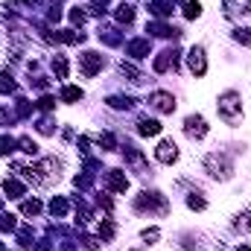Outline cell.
<instances>
[{
  "instance_id": "cell-1",
  "label": "cell",
  "mask_w": 251,
  "mask_h": 251,
  "mask_svg": "<svg viewBox=\"0 0 251 251\" xmlns=\"http://www.w3.org/2000/svg\"><path fill=\"white\" fill-rule=\"evenodd\" d=\"M219 114H222V120H228V123H240V120H243V102H240L237 91H228V94L219 97Z\"/></svg>"
},
{
  "instance_id": "cell-2",
  "label": "cell",
  "mask_w": 251,
  "mask_h": 251,
  "mask_svg": "<svg viewBox=\"0 0 251 251\" xmlns=\"http://www.w3.org/2000/svg\"><path fill=\"white\" fill-rule=\"evenodd\" d=\"M135 211H137V213H167V199H164L161 193L143 190V193L135 199Z\"/></svg>"
},
{
  "instance_id": "cell-3",
  "label": "cell",
  "mask_w": 251,
  "mask_h": 251,
  "mask_svg": "<svg viewBox=\"0 0 251 251\" xmlns=\"http://www.w3.org/2000/svg\"><path fill=\"white\" fill-rule=\"evenodd\" d=\"M205 170H208L213 178H231V161H228L225 155H219V152H213V155L205 158Z\"/></svg>"
},
{
  "instance_id": "cell-4",
  "label": "cell",
  "mask_w": 251,
  "mask_h": 251,
  "mask_svg": "<svg viewBox=\"0 0 251 251\" xmlns=\"http://www.w3.org/2000/svg\"><path fill=\"white\" fill-rule=\"evenodd\" d=\"M79 64H82V73H85V76H97V73L105 67V58H102L99 53L88 50V53H82V56H79Z\"/></svg>"
},
{
  "instance_id": "cell-5",
  "label": "cell",
  "mask_w": 251,
  "mask_h": 251,
  "mask_svg": "<svg viewBox=\"0 0 251 251\" xmlns=\"http://www.w3.org/2000/svg\"><path fill=\"white\" fill-rule=\"evenodd\" d=\"M149 102H152V108H158L161 114H173V111H175V97L167 94V91H155V94H149Z\"/></svg>"
},
{
  "instance_id": "cell-6",
  "label": "cell",
  "mask_w": 251,
  "mask_h": 251,
  "mask_svg": "<svg viewBox=\"0 0 251 251\" xmlns=\"http://www.w3.org/2000/svg\"><path fill=\"white\" fill-rule=\"evenodd\" d=\"M184 132H187V137H193V140H202V137L208 135V123H205V117H199V114H190V117L184 120Z\"/></svg>"
},
{
  "instance_id": "cell-7",
  "label": "cell",
  "mask_w": 251,
  "mask_h": 251,
  "mask_svg": "<svg viewBox=\"0 0 251 251\" xmlns=\"http://www.w3.org/2000/svg\"><path fill=\"white\" fill-rule=\"evenodd\" d=\"M187 64H190V70H193L196 76H205V73H208V58H205V50H202V47H193V50L187 53Z\"/></svg>"
},
{
  "instance_id": "cell-8",
  "label": "cell",
  "mask_w": 251,
  "mask_h": 251,
  "mask_svg": "<svg viewBox=\"0 0 251 251\" xmlns=\"http://www.w3.org/2000/svg\"><path fill=\"white\" fill-rule=\"evenodd\" d=\"M155 158H158L161 164H175V161H178V146H175L173 140H161L158 149H155Z\"/></svg>"
},
{
  "instance_id": "cell-9",
  "label": "cell",
  "mask_w": 251,
  "mask_h": 251,
  "mask_svg": "<svg viewBox=\"0 0 251 251\" xmlns=\"http://www.w3.org/2000/svg\"><path fill=\"white\" fill-rule=\"evenodd\" d=\"M105 184H108L114 193H126V190H129V178H126V173H120V170H108V173H105Z\"/></svg>"
},
{
  "instance_id": "cell-10",
  "label": "cell",
  "mask_w": 251,
  "mask_h": 251,
  "mask_svg": "<svg viewBox=\"0 0 251 251\" xmlns=\"http://www.w3.org/2000/svg\"><path fill=\"white\" fill-rule=\"evenodd\" d=\"M149 50H152L149 38H135V41H129V44H126V53H129V56H135V58L149 56Z\"/></svg>"
},
{
  "instance_id": "cell-11",
  "label": "cell",
  "mask_w": 251,
  "mask_h": 251,
  "mask_svg": "<svg viewBox=\"0 0 251 251\" xmlns=\"http://www.w3.org/2000/svg\"><path fill=\"white\" fill-rule=\"evenodd\" d=\"M146 32H152L155 38H178L181 35L175 26H167V23H146Z\"/></svg>"
},
{
  "instance_id": "cell-12",
  "label": "cell",
  "mask_w": 251,
  "mask_h": 251,
  "mask_svg": "<svg viewBox=\"0 0 251 251\" xmlns=\"http://www.w3.org/2000/svg\"><path fill=\"white\" fill-rule=\"evenodd\" d=\"M137 132H140L143 137H155V135L161 132V123H158V120H149V117H143V120L137 123Z\"/></svg>"
},
{
  "instance_id": "cell-13",
  "label": "cell",
  "mask_w": 251,
  "mask_h": 251,
  "mask_svg": "<svg viewBox=\"0 0 251 251\" xmlns=\"http://www.w3.org/2000/svg\"><path fill=\"white\" fill-rule=\"evenodd\" d=\"M3 190H6L9 199H20V196L26 193V187H23L18 178H6V181H3Z\"/></svg>"
},
{
  "instance_id": "cell-14",
  "label": "cell",
  "mask_w": 251,
  "mask_h": 251,
  "mask_svg": "<svg viewBox=\"0 0 251 251\" xmlns=\"http://www.w3.org/2000/svg\"><path fill=\"white\" fill-rule=\"evenodd\" d=\"M105 102H108L111 108H117V111H129V108L135 105V99H132V97H120V94H114V97H108Z\"/></svg>"
},
{
  "instance_id": "cell-15",
  "label": "cell",
  "mask_w": 251,
  "mask_h": 251,
  "mask_svg": "<svg viewBox=\"0 0 251 251\" xmlns=\"http://www.w3.org/2000/svg\"><path fill=\"white\" fill-rule=\"evenodd\" d=\"M123 155H126V161H129L132 167H137V170H146V161H143V155H140L135 146H126V149H123Z\"/></svg>"
},
{
  "instance_id": "cell-16",
  "label": "cell",
  "mask_w": 251,
  "mask_h": 251,
  "mask_svg": "<svg viewBox=\"0 0 251 251\" xmlns=\"http://www.w3.org/2000/svg\"><path fill=\"white\" fill-rule=\"evenodd\" d=\"M67 211H70V205H67V199H61V196H56V199L50 202V213H53L56 219H61V216H67Z\"/></svg>"
},
{
  "instance_id": "cell-17",
  "label": "cell",
  "mask_w": 251,
  "mask_h": 251,
  "mask_svg": "<svg viewBox=\"0 0 251 251\" xmlns=\"http://www.w3.org/2000/svg\"><path fill=\"white\" fill-rule=\"evenodd\" d=\"M149 12H152L155 18H170V15H173V6H170L167 0H155V3H149Z\"/></svg>"
},
{
  "instance_id": "cell-18",
  "label": "cell",
  "mask_w": 251,
  "mask_h": 251,
  "mask_svg": "<svg viewBox=\"0 0 251 251\" xmlns=\"http://www.w3.org/2000/svg\"><path fill=\"white\" fill-rule=\"evenodd\" d=\"M61 99H64V102H79V99H82V88H76V85L61 88Z\"/></svg>"
},
{
  "instance_id": "cell-19",
  "label": "cell",
  "mask_w": 251,
  "mask_h": 251,
  "mask_svg": "<svg viewBox=\"0 0 251 251\" xmlns=\"http://www.w3.org/2000/svg\"><path fill=\"white\" fill-rule=\"evenodd\" d=\"M20 213H23V216H38V213H41V202H38V199H26V202L20 205Z\"/></svg>"
},
{
  "instance_id": "cell-20",
  "label": "cell",
  "mask_w": 251,
  "mask_h": 251,
  "mask_svg": "<svg viewBox=\"0 0 251 251\" xmlns=\"http://www.w3.org/2000/svg\"><path fill=\"white\" fill-rule=\"evenodd\" d=\"M53 73H56L58 79H67V58H64V56H56V58H53Z\"/></svg>"
},
{
  "instance_id": "cell-21",
  "label": "cell",
  "mask_w": 251,
  "mask_h": 251,
  "mask_svg": "<svg viewBox=\"0 0 251 251\" xmlns=\"http://www.w3.org/2000/svg\"><path fill=\"white\" fill-rule=\"evenodd\" d=\"M120 73H123V76H129V82H143L140 70H137V67H132V64H126V61L120 64Z\"/></svg>"
},
{
  "instance_id": "cell-22",
  "label": "cell",
  "mask_w": 251,
  "mask_h": 251,
  "mask_svg": "<svg viewBox=\"0 0 251 251\" xmlns=\"http://www.w3.org/2000/svg\"><path fill=\"white\" fill-rule=\"evenodd\" d=\"M111 237H114V222H111V219H102V225H99V240H102V243H111Z\"/></svg>"
},
{
  "instance_id": "cell-23",
  "label": "cell",
  "mask_w": 251,
  "mask_h": 251,
  "mask_svg": "<svg viewBox=\"0 0 251 251\" xmlns=\"http://www.w3.org/2000/svg\"><path fill=\"white\" fill-rule=\"evenodd\" d=\"M12 91H15V79L9 70H3L0 73V94H12Z\"/></svg>"
},
{
  "instance_id": "cell-24",
  "label": "cell",
  "mask_w": 251,
  "mask_h": 251,
  "mask_svg": "<svg viewBox=\"0 0 251 251\" xmlns=\"http://www.w3.org/2000/svg\"><path fill=\"white\" fill-rule=\"evenodd\" d=\"M199 15H202V3L187 0V3H184V18H190V20H193V18H199Z\"/></svg>"
},
{
  "instance_id": "cell-25",
  "label": "cell",
  "mask_w": 251,
  "mask_h": 251,
  "mask_svg": "<svg viewBox=\"0 0 251 251\" xmlns=\"http://www.w3.org/2000/svg\"><path fill=\"white\" fill-rule=\"evenodd\" d=\"M117 20H120V23H132V20H135V9L123 3V6L117 9Z\"/></svg>"
},
{
  "instance_id": "cell-26",
  "label": "cell",
  "mask_w": 251,
  "mask_h": 251,
  "mask_svg": "<svg viewBox=\"0 0 251 251\" xmlns=\"http://www.w3.org/2000/svg\"><path fill=\"white\" fill-rule=\"evenodd\" d=\"M15 146H18V140H15V137H9V135H3V137H0V155H12V152H15Z\"/></svg>"
},
{
  "instance_id": "cell-27",
  "label": "cell",
  "mask_w": 251,
  "mask_h": 251,
  "mask_svg": "<svg viewBox=\"0 0 251 251\" xmlns=\"http://www.w3.org/2000/svg\"><path fill=\"white\" fill-rule=\"evenodd\" d=\"M99 38H102L105 44H111V47H117V44H120V35H117V29H102V32H99Z\"/></svg>"
},
{
  "instance_id": "cell-28",
  "label": "cell",
  "mask_w": 251,
  "mask_h": 251,
  "mask_svg": "<svg viewBox=\"0 0 251 251\" xmlns=\"http://www.w3.org/2000/svg\"><path fill=\"white\" fill-rule=\"evenodd\" d=\"M18 146H20V152H26V155H38V146H35V140H29V137H20Z\"/></svg>"
},
{
  "instance_id": "cell-29",
  "label": "cell",
  "mask_w": 251,
  "mask_h": 251,
  "mask_svg": "<svg viewBox=\"0 0 251 251\" xmlns=\"http://www.w3.org/2000/svg\"><path fill=\"white\" fill-rule=\"evenodd\" d=\"M187 208H193V211H205V199H202V193H190V196H187Z\"/></svg>"
},
{
  "instance_id": "cell-30",
  "label": "cell",
  "mask_w": 251,
  "mask_h": 251,
  "mask_svg": "<svg viewBox=\"0 0 251 251\" xmlns=\"http://www.w3.org/2000/svg\"><path fill=\"white\" fill-rule=\"evenodd\" d=\"M18 243H20L23 249H32V228H20V231H18Z\"/></svg>"
},
{
  "instance_id": "cell-31",
  "label": "cell",
  "mask_w": 251,
  "mask_h": 251,
  "mask_svg": "<svg viewBox=\"0 0 251 251\" xmlns=\"http://www.w3.org/2000/svg\"><path fill=\"white\" fill-rule=\"evenodd\" d=\"M15 228H18L15 216L12 213H0V231H15Z\"/></svg>"
},
{
  "instance_id": "cell-32",
  "label": "cell",
  "mask_w": 251,
  "mask_h": 251,
  "mask_svg": "<svg viewBox=\"0 0 251 251\" xmlns=\"http://www.w3.org/2000/svg\"><path fill=\"white\" fill-rule=\"evenodd\" d=\"M38 132H41V135H53V132H56V129H53V120H50V117L38 120Z\"/></svg>"
},
{
  "instance_id": "cell-33",
  "label": "cell",
  "mask_w": 251,
  "mask_h": 251,
  "mask_svg": "<svg viewBox=\"0 0 251 251\" xmlns=\"http://www.w3.org/2000/svg\"><path fill=\"white\" fill-rule=\"evenodd\" d=\"M97 140H99V146H102V149H114V143H117V140H114V135H108V132H105V135H99Z\"/></svg>"
},
{
  "instance_id": "cell-34",
  "label": "cell",
  "mask_w": 251,
  "mask_h": 251,
  "mask_svg": "<svg viewBox=\"0 0 251 251\" xmlns=\"http://www.w3.org/2000/svg\"><path fill=\"white\" fill-rule=\"evenodd\" d=\"M234 38L240 44H251V29H234Z\"/></svg>"
},
{
  "instance_id": "cell-35",
  "label": "cell",
  "mask_w": 251,
  "mask_h": 251,
  "mask_svg": "<svg viewBox=\"0 0 251 251\" xmlns=\"http://www.w3.org/2000/svg\"><path fill=\"white\" fill-rule=\"evenodd\" d=\"M38 108H41V111H53V108H56V99H53V97H41V99H38Z\"/></svg>"
},
{
  "instance_id": "cell-36",
  "label": "cell",
  "mask_w": 251,
  "mask_h": 251,
  "mask_svg": "<svg viewBox=\"0 0 251 251\" xmlns=\"http://www.w3.org/2000/svg\"><path fill=\"white\" fill-rule=\"evenodd\" d=\"M85 18H88L85 9H73V12H70V20H73V23H85Z\"/></svg>"
},
{
  "instance_id": "cell-37",
  "label": "cell",
  "mask_w": 251,
  "mask_h": 251,
  "mask_svg": "<svg viewBox=\"0 0 251 251\" xmlns=\"http://www.w3.org/2000/svg\"><path fill=\"white\" fill-rule=\"evenodd\" d=\"M29 111H32L29 102L26 99H18V117H29Z\"/></svg>"
},
{
  "instance_id": "cell-38",
  "label": "cell",
  "mask_w": 251,
  "mask_h": 251,
  "mask_svg": "<svg viewBox=\"0 0 251 251\" xmlns=\"http://www.w3.org/2000/svg\"><path fill=\"white\" fill-rule=\"evenodd\" d=\"M237 228H251V211L240 213V222H237Z\"/></svg>"
},
{
  "instance_id": "cell-39",
  "label": "cell",
  "mask_w": 251,
  "mask_h": 251,
  "mask_svg": "<svg viewBox=\"0 0 251 251\" xmlns=\"http://www.w3.org/2000/svg\"><path fill=\"white\" fill-rule=\"evenodd\" d=\"M158 237H161L158 228H146V231H143V240H158Z\"/></svg>"
},
{
  "instance_id": "cell-40",
  "label": "cell",
  "mask_w": 251,
  "mask_h": 251,
  "mask_svg": "<svg viewBox=\"0 0 251 251\" xmlns=\"http://www.w3.org/2000/svg\"><path fill=\"white\" fill-rule=\"evenodd\" d=\"M12 120H15V117H12L6 108H0V126H6V123H12Z\"/></svg>"
},
{
  "instance_id": "cell-41",
  "label": "cell",
  "mask_w": 251,
  "mask_h": 251,
  "mask_svg": "<svg viewBox=\"0 0 251 251\" xmlns=\"http://www.w3.org/2000/svg\"><path fill=\"white\" fill-rule=\"evenodd\" d=\"M225 15H228V18H234V15H237V6H234L231 0H225Z\"/></svg>"
},
{
  "instance_id": "cell-42",
  "label": "cell",
  "mask_w": 251,
  "mask_h": 251,
  "mask_svg": "<svg viewBox=\"0 0 251 251\" xmlns=\"http://www.w3.org/2000/svg\"><path fill=\"white\" fill-rule=\"evenodd\" d=\"M47 18H50V20H61V12H58V6H53V9H50V15H47Z\"/></svg>"
},
{
  "instance_id": "cell-43",
  "label": "cell",
  "mask_w": 251,
  "mask_h": 251,
  "mask_svg": "<svg viewBox=\"0 0 251 251\" xmlns=\"http://www.w3.org/2000/svg\"><path fill=\"white\" fill-rule=\"evenodd\" d=\"M99 208H105V211H111V199H108V196H99Z\"/></svg>"
},
{
  "instance_id": "cell-44",
  "label": "cell",
  "mask_w": 251,
  "mask_h": 251,
  "mask_svg": "<svg viewBox=\"0 0 251 251\" xmlns=\"http://www.w3.org/2000/svg\"><path fill=\"white\" fill-rule=\"evenodd\" d=\"M35 88H38V91H44V88H47V79H41V76H38V79H35Z\"/></svg>"
},
{
  "instance_id": "cell-45",
  "label": "cell",
  "mask_w": 251,
  "mask_h": 251,
  "mask_svg": "<svg viewBox=\"0 0 251 251\" xmlns=\"http://www.w3.org/2000/svg\"><path fill=\"white\" fill-rule=\"evenodd\" d=\"M237 251H251V246L246 243V246H237Z\"/></svg>"
},
{
  "instance_id": "cell-46",
  "label": "cell",
  "mask_w": 251,
  "mask_h": 251,
  "mask_svg": "<svg viewBox=\"0 0 251 251\" xmlns=\"http://www.w3.org/2000/svg\"><path fill=\"white\" fill-rule=\"evenodd\" d=\"M0 251H6V249H3V243H0Z\"/></svg>"
},
{
  "instance_id": "cell-47",
  "label": "cell",
  "mask_w": 251,
  "mask_h": 251,
  "mask_svg": "<svg viewBox=\"0 0 251 251\" xmlns=\"http://www.w3.org/2000/svg\"><path fill=\"white\" fill-rule=\"evenodd\" d=\"M249 12H251V0H249Z\"/></svg>"
},
{
  "instance_id": "cell-48",
  "label": "cell",
  "mask_w": 251,
  "mask_h": 251,
  "mask_svg": "<svg viewBox=\"0 0 251 251\" xmlns=\"http://www.w3.org/2000/svg\"><path fill=\"white\" fill-rule=\"evenodd\" d=\"M0 208H3V199H0Z\"/></svg>"
},
{
  "instance_id": "cell-49",
  "label": "cell",
  "mask_w": 251,
  "mask_h": 251,
  "mask_svg": "<svg viewBox=\"0 0 251 251\" xmlns=\"http://www.w3.org/2000/svg\"><path fill=\"white\" fill-rule=\"evenodd\" d=\"M99 3H105V0H99Z\"/></svg>"
}]
</instances>
